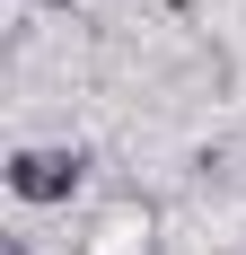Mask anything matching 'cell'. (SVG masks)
<instances>
[{"instance_id":"6da1fadb","label":"cell","mask_w":246,"mask_h":255,"mask_svg":"<svg viewBox=\"0 0 246 255\" xmlns=\"http://www.w3.org/2000/svg\"><path fill=\"white\" fill-rule=\"evenodd\" d=\"M9 185H18L26 203H62L79 185V150H18L9 158Z\"/></svg>"}]
</instances>
